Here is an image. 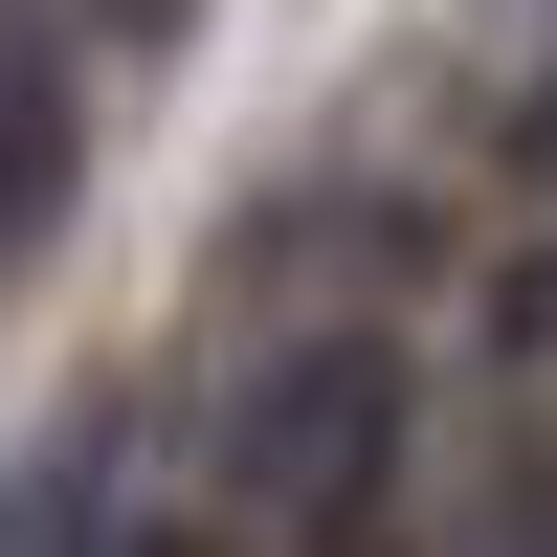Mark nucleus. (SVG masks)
Masks as SVG:
<instances>
[{
    "mask_svg": "<svg viewBox=\"0 0 557 557\" xmlns=\"http://www.w3.org/2000/svg\"><path fill=\"white\" fill-rule=\"evenodd\" d=\"M380 469H401V357H380V335H290V357L246 380V424H223V513L290 535V557L380 535Z\"/></svg>",
    "mask_w": 557,
    "mask_h": 557,
    "instance_id": "f257e3e1",
    "label": "nucleus"
},
{
    "mask_svg": "<svg viewBox=\"0 0 557 557\" xmlns=\"http://www.w3.org/2000/svg\"><path fill=\"white\" fill-rule=\"evenodd\" d=\"M67 201H89V89L45 45V0H0V246H45Z\"/></svg>",
    "mask_w": 557,
    "mask_h": 557,
    "instance_id": "f03ea898",
    "label": "nucleus"
},
{
    "mask_svg": "<svg viewBox=\"0 0 557 557\" xmlns=\"http://www.w3.org/2000/svg\"><path fill=\"white\" fill-rule=\"evenodd\" d=\"M112 557H223V535H201V513H134V535H112Z\"/></svg>",
    "mask_w": 557,
    "mask_h": 557,
    "instance_id": "7ed1b4c3",
    "label": "nucleus"
},
{
    "mask_svg": "<svg viewBox=\"0 0 557 557\" xmlns=\"http://www.w3.org/2000/svg\"><path fill=\"white\" fill-rule=\"evenodd\" d=\"M535 178H557V89H535Z\"/></svg>",
    "mask_w": 557,
    "mask_h": 557,
    "instance_id": "20e7f679",
    "label": "nucleus"
},
{
    "mask_svg": "<svg viewBox=\"0 0 557 557\" xmlns=\"http://www.w3.org/2000/svg\"><path fill=\"white\" fill-rule=\"evenodd\" d=\"M112 23H178V0H112Z\"/></svg>",
    "mask_w": 557,
    "mask_h": 557,
    "instance_id": "39448f33",
    "label": "nucleus"
}]
</instances>
